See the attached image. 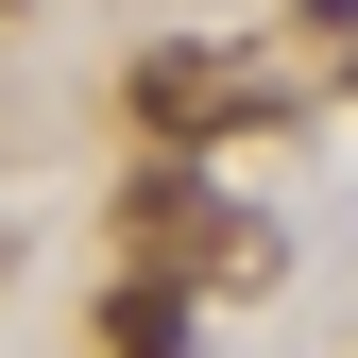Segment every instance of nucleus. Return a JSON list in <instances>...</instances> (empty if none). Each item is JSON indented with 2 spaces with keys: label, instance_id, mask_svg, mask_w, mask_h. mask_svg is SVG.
<instances>
[{
  "label": "nucleus",
  "instance_id": "f257e3e1",
  "mask_svg": "<svg viewBox=\"0 0 358 358\" xmlns=\"http://www.w3.org/2000/svg\"><path fill=\"white\" fill-rule=\"evenodd\" d=\"M256 103H273V85L222 69V52H137V120H154V137H239Z\"/></svg>",
  "mask_w": 358,
  "mask_h": 358
},
{
  "label": "nucleus",
  "instance_id": "f03ea898",
  "mask_svg": "<svg viewBox=\"0 0 358 358\" xmlns=\"http://www.w3.org/2000/svg\"><path fill=\"white\" fill-rule=\"evenodd\" d=\"M137 256H154V273H188V256H256V239H222V222H205V171H137Z\"/></svg>",
  "mask_w": 358,
  "mask_h": 358
},
{
  "label": "nucleus",
  "instance_id": "7ed1b4c3",
  "mask_svg": "<svg viewBox=\"0 0 358 358\" xmlns=\"http://www.w3.org/2000/svg\"><path fill=\"white\" fill-rule=\"evenodd\" d=\"M103 341H120V358H188V290H171V273H137V290L103 307Z\"/></svg>",
  "mask_w": 358,
  "mask_h": 358
}]
</instances>
